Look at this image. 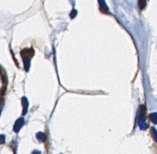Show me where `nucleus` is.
<instances>
[{"instance_id":"7ed1b4c3","label":"nucleus","mask_w":157,"mask_h":154,"mask_svg":"<svg viewBox=\"0 0 157 154\" xmlns=\"http://www.w3.org/2000/svg\"><path fill=\"white\" fill-rule=\"evenodd\" d=\"M6 142V138L3 135L0 134V144H3Z\"/></svg>"},{"instance_id":"f257e3e1","label":"nucleus","mask_w":157,"mask_h":154,"mask_svg":"<svg viewBox=\"0 0 157 154\" xmlns=\"http://www.w3.org/2000/svg\"><path fill=\"white\" fill-rule=\"evenodd\" d=\"M23 124H24V120H23L22 119H18L16 123L15 124V126H14V130H15V132H18L20 130L21 128L22 127Z\"/></svg>"},{"instance_id":"20e7f679","label":"nucleus","mask_w":157,"mask_h":154,"mask_svg":"<svg viewBox=\"0 0 157 154\" xmlns=\"http://www.w3.org/2000/svg\"><path fill=\"white\" fill-rule=\"evenodd\" d=\"M3 104H4V100L2 98V97H0V109L2 107Z\"/></svg>"},{"instance_id":"f03ea898","label":"nucleus","mask_w":157,"mask_h":154,"mask_svg":"<svg viewBox=\"0 0 157 154\" xmlns=\"http://www.w3.org/2000/svg\"><path fill=\"white\" fill-rule=\"evenodd\" d=\"M23 106H24V114L26 113V109H27V105H28V103L26 99L23 98Z\"/></svg>"}]
</instances>
